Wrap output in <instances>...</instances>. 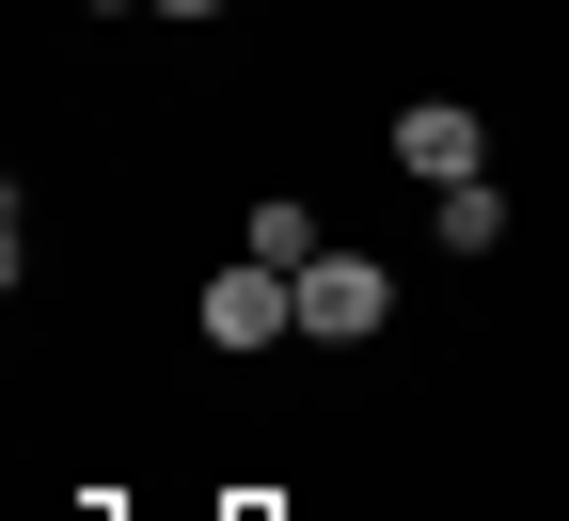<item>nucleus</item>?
<instances>
[{
  "instance_id": "3",
  "label": "nucleus",
  "mask_w": 569,
  "mask_h": 521,
  "mask_svg": "<svg viewBox=\"0 0 569 521\" xmlns=\"http://www.w3.org/2000/svg\"><path fill=\"white\" fill-rule=\"evenodd\" d=\"M396 174H427V190H459V174H490V127H475L459 96H411V111H396Z\"/></svg>"
},
{
  "instance_id": "5",
  "label": "nucleus",
  "mask_w": 569,
  "mask_h": 521,
  "mask_svg": "<svg viewBox=\"0 0 569 521\" xmlns=\"http://www.w3.org/2000/svg\"><path fill=\"white\" fill-rule=\"evenodd\" d=\"M238 253H269V269H317V221H301V206H284V190H269V206L238 221Z\"/></svg>"
},
{
  "instance_id": "6",
  "label": "nucleus",
  "mask_w": 569,
  "mask_h": 521,
  "mask_svg": "<svg viewBox=\"0 0 569 521\" xmlns=\"http://www.w3.org/2000/svg\"><path fill=\"white\" fill-rule=\"evenodd\" d=\"M159 17H222V0H159Z\"/></svg>"
},
{
  "instance_id": "2",
  "label": "nucleus",
  "mask_w": 569,
  "mask_h": 521,
  "mask_svg": "<svg viewBox=\"0 0 569 521\" xmlns=\"http://www.w3.org/2000/svg\"><path fill=\"white\" fill-rule=\"evenodd\" d=\"M380 317H396V269H380V253H317V269H301V332H317V348H365Z\"/></svg>"
},
{
  "instance_id": "1",
  "label": "nucleus",
  "mask_w": 569,
  "mask_h": 521,
  "mask_svg": "<svg viewBox=\"0 0 569 521\" xmlns=\"http://www.w3.org/2000/svg\"><path fill=\"white\" fill-rule=\"evenodd\" d=\"M206 348H269V332H301V269H269V253H238L222 284H206Z\"/></svg>"
},
{
  "instance_id": "4",
  "label": "nucleus",
  "mask_w": 569,
  "mask_h": 521,
  "mask_svg": "<svg viewBox=\"0 0 569 521\" xmlns=\"http://www.w3.org/2000/svg\"><path fill=\"white\" fill-rule=\"evenodd\" d=\"M427 238H443V253H490V238H507V190H490V174H459L443 206H427Z\"/></svg>"
}]
</instances>
